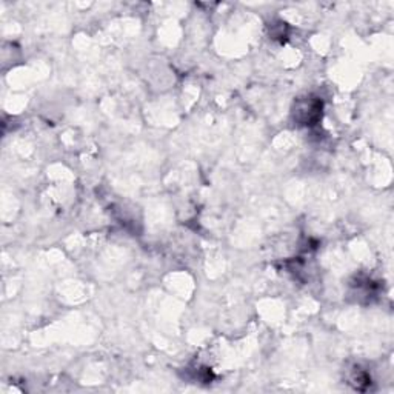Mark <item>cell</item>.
<instances>
[{"label":"cell","instance_id":"cell-1","mask_svg":"<svg viewBox=\"0 0 394 394\" xmlns=\"http://www.w3.org/2000/svg\"><path fill=\"white\" fill-rule=\"evenodd\" d=\"M295 116L297 117V121L302 122L304 125L316 123L322 116V102L315 97H306L305 100H300L295 111Z\"/></svg>","mask_w":394,"mask_h":394}]
</instances>
